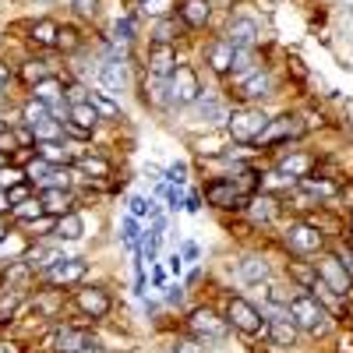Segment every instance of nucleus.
<instances>
[{
	"instance_id": "52",
	"label": "nucleus",
	"mask_w": 353,
	"mask_h": 353,
	"mask_svg": "<svg viewBox=\"0 0 353 353\" xmlns=\"http://www.w3.org/2000/svg\"><path fill=\"white\" fill-rule=\"evenodd\" d=\"M166 301H170V304H181V290H176V286H173V290L166 293Z\"/></svg>"
},
{
	"instance_id": "22",
	"label": "nucleus",
	"mask_w": 353,
	"mask_h": 353,
	"mask_svg": "<svg viewBox=\"0 0 353 353\" xmlns=\"http://www.w3.org/2000/svg\"><path fill=\"white\" fill-rule=\"evenodd\" d=\"M124 81H128L124 61H106V64L99 68V85H103V88H110V92H121Z\"/></svg>"
},
{
	"instance_id": "53",
	"label": "nucleus",
	"mask_w": 353,
	"mask_h": 353,
	"mask_svg": "<svg viewBox=\"0 0 353 353\" xmlns=\"http://www.w3.org/2000/svg\"><path fill=\"white\" fill-rule=\"evenodd\" d=\"M4 209H11V201H8V191L0 188V212H4Z\"/></svg>"
},
{
	"instance_id": "40",
	"label": "nucleus",
	"mask_w": 353,
	"mask_h": 353,
	"mask_svg": "<svg viewBox=\"0 0 353 353\" xmlns=\"http://www.w3.org/2000/svg\"><path fill=\"white\" fill-rule=\"evenodd\" d=\"M78 32H74V28H61V36H57V46H61V50H78Z\"/></svg>"
},
{
	"instance_id": "14",
	"label": "nucleus",
	"mask_w": 353,
	"mask_h": 353,
	"mask_svg": "<svg viewBox=\"0 0 353 353\" xmlns=\"http://www.w3.org/2000/svg\"><path fill=\"white\" fill-rule=\"evenodd\" d=\"M78 307H81L88 318H106V314H110V297H106V290H99V286L78 290Z\"/></svg>"
},
{
	"instance_id": "39",
	"label": "nucleus",
	"mask_w": 353,
	"mask_h": 353,
	"mask_svg": "<svg viewBox=\"0 0 353 353\" xmlns=\"http://www.w3.org/2000/svg\"><path fill=\"white\" fill-rule=\"evenodd\" d=\"M152 212H156V205L149 198H141V194L131 198V216H152Z\"/></svg>"
},
{
	"instance_id": "30",
	"label": "nucleus",
	"mask_w": 353,
	"mask_h": 353,
	"mask_svg": "<svg viewBox=\"0 0 353 353\" xmlns=\"http://www.w3.org/2000/svg\"><path fill=\"white\" fill-rule=\"evenodd\" d=\"M46 117H53L50 103H43V99H28V103H25V124H28V128H36L39 121H46Z\"/></svg>"
},
{
	"instance_id": "5",
	"label": "nucleus",
	"mask_w": 353,
	"mask_h": 353,
	"mask_svg": "<svg viewBox=\"0 0 353 353\" xmlns=\"http://www.w3.org/2000/svg\"><path fill=\"white\" fill-rule=\"evenodd\" d=\"M188 329H191V336H194V339L219 343V339L226 336V329H230V321H226V318H219V314H216V311H209V307H198V311H191V318H188Z\"/></svg>"
},
{
	"instance_id": "3",
	"label": "nucleus",
	"mask_w": 353,
	"mask_h": 353,
	"mask_svg": "<svg viewBox=\"0 0 353 353\" xmlns=\"http://www.w3.org/2000/svg\"><path fill=\"white\" fill-rule=\"evenodd\" d=\"M314 272H318L321 283H325V290L336 293V297H346L350 286H353V272H346V261H339L336 254L318 258V261H314Z\"/></svg>"
},
{
	"instance_id": "34",
	"label": "nucleus",
	"mask_w": 353,
	"mask_h": 353,
	"mask_svg": "<svg viewBox=\"0 0 353 353\" xmlns=\"http://www.w3.org/2000/svg\"><path fill=\"white\" fill-rule=\"evenodd\" d=\"M78 166H81L85 173H96V176H106V173H110V163H106V159H96V156H81Z\"/></svg>"
},
{
	"instance_id": "10",
	"label": "nucleus",
	"mask_w": 353,
	"mask_h": 353,
	"mask_svg": "<svg viewBox=\"0 0 353 353\" xmlns=\"http://www.w3.org/2000/svg\"><path fill=\"white\" fill-rule=\"evenodd\" d=\"M85 258H57L50 269H46V279L53 283V286H71V283H78L81 276H85Z\"/></svg>"
},
{
	"instance_id": "15",
	"label": "nucleus",
	"mask_w": 353,
	"mask_h": 353,
	"mask_svg": "<svg viewBox=\"0 0 353 353\" xmlns=\"http://www.w3.org/2000/svg\"><path fill=\"white\" fill-rule=\"evenodd\" d=\"M279 176H290V181H304V176L314 170V156L307 152H290L286 159H279Z\"/></svg>"
},
{
	"instance_id": "1",
	"label": "nucleus",
	"mask_w": 353,
	"mask_h": 353,
	"mask_svg": "<svg viewBox=\"0 0 353 353\" xmlns=\"http://www.w3.org/2000/svg\"><path fill=\"white\" fill-rule=\"evenodd\" d=\"M290 318L297 321V329H304L311 336L325 332V325H329L325 304H321L318 297H311V293H293V297H290Z\"/></svg>"
},
{
	"instance_id": "23",
	"label": "nucleus",
	"mask_w": 353,
	"mask_h": 353,
	"mask_svg": "<svg viewBox=\"0 0 353 353\" xmlns=\"http://www.w3.org/2000/svg\"><path fill=\"white\" fill-rule=\"evenodd\" d=\"M181 21L188 28H201L209 21V0H184L181 4Z\"/></svg>"
},
{
	"instance_id": "37",
	"label": "nucleus",
	"mask_w": 353,
	"mask_h": 353,
	"mask_svg": "<svg viewBox=\"0 0 353 353\" xmlns=\"http://www.w3.org/2000/svg\"><path fill=\"white\" fill-rule=\"evenodd\" d=\"M18 304H21V293L14 290V293H8L4 301H0V321H11L14 318V311H18Z\"/></svg>"
},
{
	"instance_id": "48",
	"label": "nucleus",
	"mask_w": 353,
	"mask_h": 353,
	"mask_svg": "<svg viewBox=\"0 0 353 353\" xmlns=\"http://www.w3.org/2000/svg\"><path fill=\"white\" fill-rule=\"evenodd\" d=\"M0 353H25L21 343H11V339H0Z\"/></svg>"
},
{
	"instance_id": "26",
	"label": "nucleus",
	"mask_w": 353,
	"mask_h": 353,
	"mask_svg": "<svg viewBox=\"0 0 353 353\" xmlns=\"http://www.w3.org/2000/svg\"><path fill=\"white\" fill-rule=\"evenodd\" d=\"M57 36H61V25L50 21V18H39V21L32 25V39H36L39 46H53Z\"/></svg>"
},
{
	"instance_id": "2",
	"label": "nucleus",
	"mask_w": 353,
	"mask_h": 353,
	"mask_svg": "<svg viewBox=\"0 0 353 353\" xmlns=\"http://www.w3.org/2000/svg\"><path fill=\"white\" fill-rule=\"evenodd\" d=\"M166 92H170V103L173 106H191L194 99H201V85H198V74L194 68L188 64H176V71L166 78Z\"/></svg>"
},
{
	"instance_id": "49",
	"label": "nucleus",
	"mask_w": 353,
	"mask_h": 353,
	"mask_svg": "<svg viewBox=\"0 0 353 353\" xmlns=\"http://www.w3.org/2000/svg\"><path fill=\"white\" fill-rule=\"evenodd\" d=\"M166 198H170V209H181V205H184L181 191H166Z\"/></svg>"
},
{
	"instance_id": "21",
	"label": "nucleus",
	"mask_w": 353,
	"mask_h": 353,
	"mask_svg": "<svg viewBox=\"0 0 353 353\" xmlns=\"http://www.w3.org/2000/svg\"><path fill=\"white\" fill-rule=\"evenodd\" d=\"M233 53H237V50H233L226 39H216V43L209 46V68H212L216 74H226V71L233 68Z\"/></svg>"
},
{
	"instance_id": "29",
	"label": "nucleus",
	"mask_w": 353,
	"mask_h": 353,
	"mask_svg": "<svg viewBox=\"0 0 353 353\" xmlns=\"http://www.w3.org/2000/svg\"><path fill=\"white\" fill-rule=\"evenodd\" d=\"M14 219H21L25 226L32 223V219H39V216H46V209H43V201H36V198H28V201H21V205H14Z\"/></svg>"
},
{
	"instance_id": "17",
	"label": "nucleus",
	"mask_w": 353,
	"mask_h": 353,
	"mask_svg": "<svg viewBox=\"0 0 353 353\" xmlns=\"http://www.w3.org/2000/svg\"><path fill=\"white\" fill-rule=\"evenodd\" d=\"M68 121H71V128L78 131V134H88L96 124H99V113H96V106L92 103H74L71 110H68Z\"/></svg>"
},
{
	"instance_id": "46",
	"label": "nucleus",
	"mask_w": 353,
	"mask_h": 353,
	"mask_svg": "<svg viewBox=\"0 0 353 353\" xmlns=\"http://www.w3.org/2000/svg\"><path fill=\"white\" fill-rule=\"evenodd\" d=\"M71 4H74L78 14H96L99 11V0H71Z\"/></svg>"
},
{
	"instance_id": "7",
	"label": "nucleus",
	"mask_w": 353,
	"mask_h": 353,
	"mask_svg": "<svg viewBox=\"0 0 353 353\" xmlns=\"http://www.w3.org/2000/svg\"><path fill=\"white\" fill-rule=\"evenodd\" d=\"M205 198H209V205H216V209H244L248 205V194L233 181H212L205 188Z\"/></svg>"
},
{
	"instance_id": "33",
	"label": "nucleus",
	"mask_w": 353,
	"mask_h": 353,
	"mask_svg": "<svg viewBox=\"0 0 353 353\" xmlns=\"http://www.w3.org/2000/svg\"><path fill=\"white\" fill-rule=\"evenodd\" d=\"M21 181H28L25 176V170H14V166H0V188L4 191H11L14 184H21Z\"/></svg>"
},
{
	"instance_id": "8",
	"label": "nucleus",
	"mask_w": 353,
	"mask_h": 353,
	"mask_svg": "<svg viewBox=\"0 0 353 353\" xmlns=\"http://www.w3.org/2000/svg\"><path fill=\"white\" fill-rule=\"evenodd\" d=\"M286 244H290V251H297V254H318V251H321V244H325V237H321V233H318L314 226L297 223V226H290Z\"/></svg>"
},
{
	"instance_id": "16",
	"label": "nucleus",
	"mask_w": 353,
	"mask_h": 353,
	"mask_svg": "<svg viewBox=\"0 0 353 353\" xmlns=\"http://www.w3.org/2000/svg\"><path fill=\"white\" fill-rule=\"evenodd\" d=\"M149 71L156 74V78H170L173 71H176V50L173 46H152V53H149Z\"/></svg>"
},
{
	"instance_id": "19",
	"label": "nucleus",
	"mask_w": 353,
	"mask_h": 353,
	"mask_svg": "<svg viewBox=\"0 0 353 353\" xmlns=\"http://www.w3.org/2000/svg\"><path fill=\"white\" fill-rule=\"evenodd\" d=\"M269 92H272V74H269V71H254V74H248L244 85H241V96H244V99H265Z\"/></svg>"
},
{
	"instance_id": "43",
	"label": "nucleus",
	"mask_w": 353,
	"mask_h": 353,
	"mask_svg": "<svg viewBox=\"0 0 353 353\" xmlns=\"http://www.w3.org/2000/svg\"><path fill=\"white\" fill-rule=\"evenodd\" d=\"M8 201H11V209H14V205H21V201H28V181L14 184V188L8 191Z\"/></svg>"
},
{
	"instance_id": "27",
	"label": "nucleus",
	"mask_w": 353,
	"mask_h": 353,
	"mask_svg": "<svg viewBox=\"0 0 353 353\" xmlns=\"http://www.w3.org/2000/svg\"><path fill=\"white\" fill-rule=\"evenodd\" d=\"M32 134H36V141H61L64 138V124L57 121V117H46V121H39L32 128Z\"/></svg>"
},
{
	"instance_id": "12",
	"label": "nucleus",
	"mask_w": 353,
	"mask_h": 353,
	"mask_svg": "<svg viewBox=\"0 0 353 353\" xmlns=\"http://www.w3.org/2000/svg\"><path fill=\"white\" fill-rule=\"evenodd\" d=\"M265 332H269V339L276 346H293L297 343V321H293L290 314H272L269 325H265Z\"/></svg>"
},
{
	"instance_id": "18",
	"label": "nucleus",
	"mask_w": 353,
	"mask_h": 353,
	"mask_svg": "<svg viewBox=\"0 0 353 353\" xmlns=\"http://www.w3.org/2000/svg\"><path fill=\"white\" fill-rule=\"evenodd\" d=\"M39 201H43V209H46L50 216H57V219L71 212V194H68V188H43Z\"/></svg>"
},
{
	"instance_id": "13",
	"label": "nucleus",
	"mask_w": 353,
	"mask_h": 353,
	"mask_svg": "<svg viewBox=\"0 0 353 353\" xmlns=\"http://www.w3.org/2000/svg\"><path fill=\"white\" fill-rule=\"evenodd\" d=\"M226 43L233 50H251L258 43V25L251 18H237V21L230 25V32H226Z\"/></svg>"
},
{
	"instance_id": "57",
	"label": "nucleus",
	"mask_w": 353,
	"mask_h": 353,
	"mask_svg": "<svg viewBox=\"0 0 353 353\" xmlns=\"http://www.w3.org/2000/svg\"><path fill=\"white\" fill-rule=\"evenodd\" d=\"M350 233H353V223H350Z\"/></svg>"
},
{
	"instance_id": "45",
	"label": "nucleus",
	"mask_w": 353,
	"mask_h": 353,
	"mask_svg": "<svg viewBox=\"0 0 353 353\" xmlns=\"http://www.w3.org/2000/svg\"><path fill=\"white\" fill-rule=\"evenodd\" d=\"M124 244H128V248L138 244V223H134V219H124Z\"/></svg>"
},
{
	"instance_id": "28",
	"label": "nucleus",
	"mask_w": 353,
	"mask_h": 353,
	"mask_svg": "<svg viewBox=\"0 0 353 353\" xmlns=\"http://www.w3.org/2000/svg\"><path fill=\"white\" fill-rule=\"evenodd\" d=\"M248 216H251L254 223H269V219L276 216V201H272L269 194H261V198H251V209H248Z\"/></svg>"
},
{
	"instance_id": "38",
	"label": "nucleus",
	"mask_w": 353,
	"mask_h": 353,
	"mask_svg": "<svg viewBox=\"0 0 353 353\" xmlns=\"http://www.w3.org/2000/svg\"><path fill=\"white\" fill-rule=\"evenodd\" d=\"M88 103L96 106V113H99V117H117V103H110V99H106V96H99V92L88 96Z\"/></svg>"
},
{
	"instance_id": "31",
	"label": "nucleus",
	"mask_w": 353,
	"mask_h": 353,
	"mask_svg": "<svg viewBox=\"0 0 353 353\" xmlns=\"http://www.w3.org/2000/svg\"><path fill=\"white\" fill-rule=\"evenodd\" d=\"M39 159L61 166V163H68V149H64L61 141H39Z\"/></svg>"
},
{
	"instance_id": "25",
	"label": "nucleus",
	"mask_w": 353,
	"mask_h": 353,
	"mask_svg": "<svg viewBox=\"0 0 353 353\" xmlns=\"http://www.w3.org/2000/svg\"><path fill=\"white\" fill-rule=\"evenodd\" d=\"M81 230H85V223H81L78 212H68V216L57 219V237H64V241H78Z\"/></svg>"
},
{
	"instance_id": "4",
	"label": "nucleus",
	"mask_w": 353,
	"mask_h": 353,
	"mask_svg": "<svg viewBox=\"0 0 353 353\" xmlns=\"http://www.w3.org/2000/svg\"><path fill=\"white\" fill-rule=\"evenodd\" d=\"M265 124H269V117H265L261 110H254V106H244V110H237L226 121V128H230V134H233V141H258L261 138V131H265Z\"/></svg>"
},
{
	"instance_id": "9",
	"label": "nucleus",
	"mask_w": 353,
	"mask_h": 353,
	"mask_svg": "<svg viewBox=\"0 0 353 353\" xmlns=\"http://www.w3.org/2000/svg\"><path fill=\"white\" fill-rule=\"evenodd\" d=\"M304 131V124L297 121V117H276V121H269L265 124V131H261V138H258V145H279V141H286V138H297Z\"/></svg>"
},
{
	"instance_id": "56",
	"label": "nucleus",
	"mask_w": 353,
	"mask_h": 353,
	"mask_svg": "<svg viewBox=\"0 0 353 353\" xmlns=\"http://www.w3.org/2000/svg\"><path fill=\"white\" fill-rule=\"evenodd\" d=\"M0 134H4V121H0Z\"/></svg>"
},
{
	"instance_id": "41",
	"label": "nucleus",
	"mask_w": 353,
	"mask_h": 353,
	"mask_svg": "<svg viewBox=\"0 0 353 353\" xmlns=\"http://www.w3.org/2000/svg\"><path fill=\"white\" fill-rule=\"evenodd\" d=\"M43 78H46L43 61H28V64H25V81H32V85H36V81H43Z\"/></svg>"
},
{
	"instance_id": "51",
	"label": "nucleus",
	"mask_w": 353,
	"mask_h": 353,
	"mask_svg": "<svg viewBox=\"0 0 353 353\" xmlns=\"http://www.w3.org/2000/svg\"><path fill=\"white\" fill-rule=\"evenodd\" d=\"M170 272L181 276V254H170Z\"/></svg>"
},
{
	"instance_id": "6",
	"label": "nucleus",
	"mask_w": 353,
	"mask_h": 353,
	"mask_svg": "<svg viewBox=\"0 0 353 353\" xmlns=\"http://www.w3.org/2000/svg\"><path fill=\"white\" fill-rule=\"evenodd\" d=\"M226 321L233 329H241L244 336H258L265 325H261V314H258V307L254 304H248L244 297H230V304H226Z\"/></svg>"
},
{
	"instance_id": "42",
	"label": "nucleus",
	"mask_w": 353,
	"mask_h": 353,
	"mask_svg": "<svg viewBox=\"0 0 353 353\" xmlns=\"http://www.w3.org/2000/svg\"><path fill=\"white\" fill-rule=\"evenodd\" d=\"M166 181H170V184H184V181H188V163H173V166L166 170Z\"/></svg>"
},
{
	"instance_id": "54",
	"label": "nucleus",
	"mask_w": 353,
	"mask_h": 353,
	"mask_svg": "<svg viewBox=\"0 0 353 353\" xmlns=\"http://www.w3.org/2000/svg\"><path fill=\"white\" fill-rule=\"evenodd\" d=\"M184 258H198V248L194 244H184Z\"/></svg>"
},
{
	"instance_id": "11",
	"label": "nucleus",
	"mask_w": 353,
	"mask_h": 353,
	"mask_svg": "<svg viewBox=\"0 0 353 353\" xmlns=\"http://www.w3.org/2000/svg\"><path fill=\"white\" fill-rule=\"evenodd\" d=\"M50 343H53L57 353H81V350H88V346H96L92 332H85V329H61Z\"/></svg>"
},
{
	"instance_id": "36",
	"label": "nucleus",
	"mask_w": 353,
	"mask_h": 353,
	"mask_svg": "<svg viewBox=\"0 0 353 353\" xmlns=\"http://www.w3.org/2000/svg\"><path fill=\"white\" fill-rule=\"evenodd\" d=\"M230 181L237 184V188H241L244 194H251V191L258 188V173H254V170H241L237 176H230Z\"/></svg>"
},
{
	"instance_id": "24",
	"label": "nucleus",
	"mask_w": 353,
	"mask_h": 353,
	"mask_svg": "<svg viewBox=\"0 0 353 353\" xmlns=\"http://www.w3.org/2000/svg\"><path fill=\"white\" fill-rule=\"evenodd\" d=\"M184 28H188L184 21H176V18H163V21H159V28H156V36H152V39H156L159 46H173V39H176V36H181V32H184Z\"/></svg>"
},
{
	"instance_id": "20",
	"label": "nucleus",
	"mask_w": 353,
	"mask_h": 353,
	"mask_svg": "<svg viewBox=\"0 0 353 353\" xmlns=\"http://www.w3.org/2000/svg\"><path fill=\"white\" fill-rule=\"evenodd\" d=\"M237 272H241L244 283H261V279H269V261L261 254H248V258H241Z\"/></svg>"
},
{
	"instance_id": "35",
	"label": "nucleus",
	"mask_w": 353,
	"mask_h": 353,
	"mask_svg": "<svg viewBox=\"0 0 353 353\" xmlns=\"http://www.w3.org/2000/svg\"><path fill=\"white\" fill-rule=\"evenodd\" d=\"M173 8V0H141V14H156V18H166Z\"/></svg>"
},
{
	"instance_id": "32",
	"label": "nucleus",
	"mask_w": 353,
	"mask_h": 353,
	"mask_svg": "<svg viewBox=\"0 0 353 353\" xmlns=\"http://www.w3.org/2000/svg\"><path fill=\"white\" fill-rule=\"evenodd\" d=\"M159 241H163V223H156L149 233H145V241H141V254H145V261H156Z\"/></svg>"
},
{
	"instance_id": "47",
	"label": "nucleus",
	"mask_w": 353,
	"mask_h": 353,
	"mask_svg": "<svg viewBox=\"0 0 353 353\" xmlns=\"http://www.w3.org/2000/svg\"><path fill=\"white\" fill-rule=\"evenodd\" d=\"M293 276H297L301 283H311V279H314L318 272H311V269H301V265H293Z\"/></svg>"
},
{
	"instance_id": "55",
	"label": "nucleus",
	"mask_w": 353,
	"mask_h": 353,
	"mask_svg": "<svg viewBox=\"0 0 353 353\" xmlns=\"http://www.w3.org/2000/svg\"><path fill=\"white\" fill-rule=\"evenodd\" d=\"M8 237V223H4V216H0V241Z\"/></svg>"
},
{
	"instance_id": "44",
	"label": "nucleus",
	"mask_w": 353,
	"mask_h": 353,
	"mask_svg": "<svg viewBox=\"0 0 353 353\" xmlns=\"http://www.w3.org/2000/svg\"><path fill=\"white\" fill-rule=\"evenodd\" d=\"M117 39H121V43H131V39H134V21H131V18L117 21Z\"/></svg>"
},
{
	"instance_id": "50",
	"label": "nucleus",
	"mask_w": 353,
	"mask_h": 353,
	"mask_svg": "<svg viewBox=\"0 0 353 353\" xmlns=\"http://www.w3.org/2000/svg\"><path fill=\"white\" fill-rule=\"evenodd\" d=\"M8 85H11V68L0 64V88H8Z\"/></svg>"
}]
</instances>
